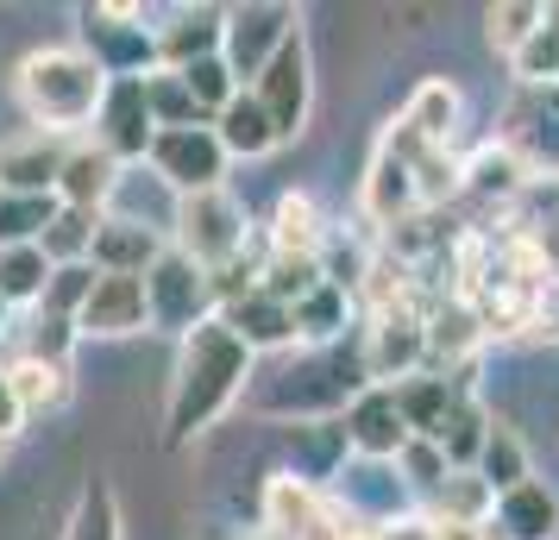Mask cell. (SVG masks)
<instances>
[{"label":"cell","instance_id":"obj_22","mask_svg":"<svg viewBox=\"0 0 559 540\" xmlns=\"http://www.w3.org/2000/svg\"><path fill=\"white\" fill-rule=\"evenodd\" d=\"M358 321H365V309H358L353 289L340 284H321L308 289L302 302H296V352H321V346H346V334H353Z\"/></svg>","mask_w":559,"mask_h":540},{"label":"cell","instance_id":"obj_30","mask_svg":"<svg viewBox=\"0 0 559 540\" xmlns=\"http://www.w3.org/2000/svg\"><path fill=\"white\" fill-rule=\"evenodd\" d=\"M428 521H453V528H478V521H497V490L484 484L478 471H453L447 484L421 503Z\"/></svg>","mask_w":559,"mask_h":540},{"label":"cell","instance_id":"obj_7","mask_svg":"<svg viewBox=\"0 0 559 540\" xmlns=\"http://www.w3.org/2000/svg\"><path fill=\"white\" fill-rule=\"evenodd\" d=\"M152 177L177 195V202H189V195H214V189H227V145H221V132L214 127H170L157 132L152 145Z\"/></svg>","mask_w":559,"mask_h":540},{"label":"cell","instance_id":"obj_48","mask_svg":"<svg viewBox=\"0 0 559 540\" xmlns=\"http://www.w3.org/2000/svg\"><path fill=\"white\" fill-rule=\"evenodd\" d=\"M7 327H13V309H7V302H0V334H7Z\"/></svg>","mask_w":559,"mask_h":540},{"label":"cell","instance_id":"obj_11","mask_svg":"<svg viewBox=\"0 0 559 540\" xmlns=\"http://www.w3.org/2000/svg\"><path fill=\"white\" fill-rule=\"evenodd\" d=\"M252 95L264 101L277 139H302L308 113H314V57H308V32H296L277 51V63L252 82Z\"/></svg>","mask_w":559,"mask_h":540},{"label":"cell","instance_id":"obj_17","mask_svg":"<svg viewBox=\"0 0 559 540\" xmlns=\"http://www.w3.org/2000/svg\"><path fill=\"white\" fill-rule=\"evenodd\" d=\"M70 152H76V139H57V132L7 139L0 145V195H57Z\"/></svg>","mask_w":559,"mask_h":540},{"label":"cell","instance_id":"obj_24","mask_svg":"<svg viewBox=\"0 0 559 540\" xmlns=\"http://www.w3.org/2000/svg\"><path fill=\"white\" fill-rule=\"evenodd\" d=\"M120 157H107L95 139H76V152L63 164V182H57V202L63 207H88V214H107L114 189H120Z\"/></svg>","mask_w":559,"mask_h":540},{"label":"cell","instance_id":"obj_26","mask_svg":"<svg viewBox=\"0 0 559 540\" xmlns=\"http://www.w3.org/2000/svg\"><path fill=\"white\" fill-rule=\"evenodd\" d=\"M497 528L503 540H559V490L547 478H528L509 496H497Z\"/></svg>","mask_w":559,"mask_h":540},{"label":"cell","instance_id":"obj_32","mask_svg":"<svg viewBox=\"0 0 559 540\" xmlns=\"http://www.w3.org/2000/svg\"><path fill=\"white\" fill-rule=\"evenodd\" d=\"M51 257L45 245H13V252H0V302L7 309H38L45 302V289H51Z\"/></svg>","mask_w":559,"mask_h":540},{"label":"cell","instance_id":"obj_42","mask_svg":"<svg viewBox=\"0 0 559 540\" xmlns=\"http://www.w3.org/2000/svg\"><path fill=\"white\" fill-rule=\"evenodd\" d=\"M396 478L415 490V503H428L433 490L453 478V465H447V446H440V440H408L403 459H396Z\"/></svg>","mask_w":559,"mask_h":540},{"label":"cell","instance_id":"obj_8","mask_svg":"<svg viewBox=\"0 0 559 540\" xmlns=\"http://www.w3.org/2000/svg\"><path fill=\"white\" fill-rule=\"evenodd\" d=\"M296 32H302V13L289 0H246V7H227V51L221 57H227L233 76L252 88Z\"/></svg>","mask_w":559,"mask_h":540},{"label":"cell","instance_id":"obj_23","mask_svg":"<svg viewBox=\"0 0 559 540\" xmlns=\"http://www.w3.org/2000/svg\"><path fill=\"white\" fill-rule=\"evenodd\" d=\"M390 389H396V409H403L415 440H440L447 421H453V409L465 403V389L447 371H415V377H403V384H390Z\"/></svg>","mask_w":559,"mask_h":540},{"label":"cell","instance_id":"obj_2","mask_svg":"<svg viewBox=\"0 0 559 540\" xmlns=\"http://www.w3.org/2000/svg\"><path fill=\"white\" fill-rule=\"evenodd\" d=\"M13 101L26 107V120L38 132L76 139L82 127H95V113L107 101V70L82 45H38L13 70Z\"/></svg>","mask_w":559,"mask_h":540},{"label":"cell","instance_id":"obj_46","mask_svg":"<svg viewBox=\"0 0 559 540\" xmlns=\"http://www.w3.org/2000/svg\"><path fill=\"white\" fill-rule=\"evenodd\" d=\"M378 540H433V521L421 509L403 515V521H390V528H378Z\"/></svg>","mask_w":559,"mask_h":540},{"label":"cell","instance_id":"obj_31","mask_svg":"<svg viewBox=\"0 0 559 540\" xmlns=\"http://www.w3.org/2000/svg\"><path fill=\"white\" fill-rule=\"evenodd\" d=\"M7 384H13V396H20V409H26V415L70 409V364L13 359V364H7Z\"/></svg>","mask_w":559,"mask_h":540},{"label":"cell","instance_id":"obj_39","mask_svg":"<svg viewBox=\"0 0 559 540\" xmlns=\"http://www.w3.org/2000/svg\"><path fill=\"white\" fill-rule=\"evenodd\" d=\"M509 76H515V88H554L559 82V7L547 13V26L509 57Z\"/></svg>","mask_w":559,"mask_h":540},{"label":"cell","instance_id":"obj_38","mask_svg":"<svg viewBox=\"0 0 559 540\" xmlns=\"http://www.w3.org/2000/svg\"><path fill=\"white\" fill-rule=\"evenodd\" d=\"M57 195H0V252L13 245H38L45 227L57 220Z\"/></svg>","mask_w":559,"mask_h":540},{"label":"cell","instance_id":"obj_47","mask_svg":"<svg viewBox=\"0 0 559 540\" xmlns=\"http://www.w3.org/2000/svg\"><path fill=\"white\" fill-rule=\"evenodd\" d=\"M433 540H503L497 521H478V528H453V521H433Z\"/></svg>","mask_w":559,"mask_h":540},{"label":"cell","instance_id":"obj_18","mask_svg":"<svg viewBox=\"0 0 559 540\" xmlns=\"http://www.w3.org/2000/svg\"><path fill=\"white\" fill-rule=\"evenodd\" d=\"M358 214H365L378 232H396L403 220H415V214H421L415 164H403V157H390V152H371L365 182H358Z\"/></svg>","mask_w":559,"mask_h":540},{"label":"cell","instance_id":"obj_14","mask_svg":"<svg viewBox=\"0 0 559 540\" xmlns=\"http://www.w3.org/2000/svg\"><path fill=\"white\" fill-rule=\"evenodd\" d=\"M227 51V7H170L164 20H157V70H195L207 57Z\"/></svg>","mask_w":559,"mask_h":540},{"label":"cell","instance_id":"obj_5","mask_svg":"<svg viewBox=\"0 0 559 540\" xmlns=\"http://www.w3.org/2000/svg\"><path fill=\"white\" fill-rule=\"evenodd\" d=\"M170 245H177L182 257H195L202 271H227L233 257H246L258 245V227L246 220V207H239L233 189H214V195H189V202H177Z\"/></svg>","mask_w":559,"mask_h":540},{"label":"cell","instance_id":"obj_25","mask_svg":"<svg viewBox=\"0 0 559 540\" xmlns=\"http://www.w3.org/2000/svg\"><path fill=\"white\" fill-rule=\"evenodd\" d=\"M221 321H227L233 334L252 346V352H289V346H302V339H296V309H289V302H277V296H264V289L239 296V302H227V309H221Z\"/></svg>","mask_w":559,"mask_h":540},{"label":"cell","instance_id":"obj_36","mask_svg":"<svg viewBox=\"0 0 559 540\" xmlns=\"http://www.w3.org/2000/svg\"><path fill=\"white\" fill-rule=\"evenodd\" d=\"M490 428H497V415L484 409L478 396H465V403L453 409V421H447V434H440V446H447V465H453V471H478Z\"/></svg>","mask_w":559,"mask_h":540},{"label":"cell","instance_id":"obj_4","mask_svg":"<svg viewBox=\"0 0 559 540\" xmlns=\"http://www.w3.org/2000/svg\"><path fill=\"white\" fill-rule=\"evenodd\" d=\"M76 45L107 70V82L157 76V20L139 0H95V7H76Z\"/></svg>","mask_w":559,"mask_h":540},{"label":"cell","instance_id":"obj_9","mask_svg":"<svg viewBox=\"0 0 559 540\" xmlns=\"http://www.w3.org/2000/svg\"><path fill=\"white\" fill-rule=\"evenodd\" d=\"M358 352H365L371 384H403L415 371H428V309L421 302H403V309L365 314Z\"/></svg>","mask_w":559,"mask_h":540},{"label":"cell","instance_id":"obj_37","mask_svg":"<svg viewBox=\"0 0 559 540\" xmlns=\"http://www.w3.org/2000/svg\"><path fill=\"white\" fill-rule=\"evenodd\" d=\"M107 214H88V207H57V220L45 227V257L51 264H88L95 257V232H102Z\"/></svg>","mask_w":559,"mask_h":540},{"label":"cell","instance_id":"obj_1","mask_svg":"<svg viewBox=\"0 0 559 540\" xmlns=\"http://www.w3.org/2000/svg\"><path fill=\"white\" fill-rule=\"evenodd\" d=\"M252 371L258 352L221 314L207 327H195L189 339H177V364H170V389H164V446L177 453L189 440H202L252 389Z\"/></svg>","mask_w":559,"mask_h":540},{"label":"cell","instance_id":"obj_41","mask_svg":"<svg viewBox=\"0 0 559 540\" xmlns=\"http://www.w3.org/2000/svg\"><path fill=\"white\" fill-rule=\"evenodd\" d=\"M82 327L70 321V314H51V309H32L26 321V346H20V359H45V364H70V352H76Z\"/></svg>","mask_w":559,"mask_h":540},{"label":"cell","instance_id":"obj_21","mask_svg":"<svg viewBox=\"0 0 559 540\" xmlns=\"http://www.w3.org/2000/svg\"><path fill=\"white\" fill-rule=\"evenodd\" d=\"M328 214H321V202L308 195V189H289V195H277V207H271V227H264V245L283 257H321L328 252Z\"/></svg>","mask_w":559,"mask_h":540},{"label":"cell","instance_id":"obj_40","mask_svg":"<svg viewBox=\"0 0 559 540\" xmlns=\"http://www.w3.org/2000/svg\"><path fill=\"white\" fill-rule=\"evenodd\" d=\"M145 101H152V120L157 132L170 127H214L202 107H195V95H189V82L170 76V70H157V76H145Z\"/></svg>","mask_w":559,"mask_h":540},{"label":"cell","instance_id":"obj_44","mask_svg":"<svg viewBox=\"0 0 559 540\" xmlns=\"http://www.w3.org/2000/svg\"><path fill=\"white\" fill-rule=\"evenodd\" d=\"M95 277H102L95 264H57V271H51V289H45V302H38V309L70 314V321H76L82 302H88V289H95Z\"/></svg>","mask_w":559,"mask_h":540},{"label":"cell","instance_id":"obj_19","mask_svg":"<svg viewBox=\"0 0 559 540\" xmlns=\"http://www.w3.org/2000/svg\"><path fill=\"white\" fill-rule=\"evenodd\" d=\"M170 252V232L164 227H145V220H132V214H107L102 232H95V271L107 277H152V264Z\"/></svg>","mask_w":559,"mask_h":540},{"label":"cell","instance_id":"obj_29","mask_svg":"<svg viewBox=\"0 0 559 540\" xmlns=\"http://www.w3.org/2000/svg\"><path fill=\"white\" fill-rule=\"evenodd\" d=\"M403 120L428 145H440V152H453V139H459V120H465V101H459V88L447 76H428L415 95H408V107H403Z\"/></svg>","mask_w":559,"mask_h":540},{"label":"cell","instance_id":"obj_15","mask_svg":"<svg viewBox=\"0 0 559 540\" xmlns=\"http://www.w3.org/2000/svg\"><path fill=\"white\" fill-rule=\"evenodd\" d=\"M95 145L120 164H145L157 145V120L145 101V82H107V101L95 113Z\"/></svg>","mask_w":559,"mask_h":540},{"label":"cell","instance_id":"obj_33","mask_svg":"<svg viewBox=\"0 0 559 540\" xmlns=\"http://www.w3.org/2000/svg\"><path fill=\"white\" fill-rule=\"evenodd\" d=\"M63 540H127L120 535V496H114V484H107L102 471L82 478L76 509H70V521H63Z\"/></svg>","mask_w":559,"mask_h":540},{"label":"cell","instance_id":"obj_34","mask_svg":"<svg viewBox=\"0 0 559 540\" xmlns=\"http://www.w3.org/2000/svg\"><path fill=\"white\" fill-rule=\"evenodd\" d=\"M478 478H484V484H490V490H497V496H509V490H515V484H528V478H534L528 440L515 434L509 421H497V428H490V440H484Z\"/></svg>","mask_w":559,"mask_h":540},{"label":"cell","instance_id":"obj_6","mask_svg":"<svg viewBox=\"0 0 559 540\" xmlns=\"http://www.w3.org/2000/svg\"><path fill=\"white\" fill-rule=\"evenodd\" d=\"M145 296H152V327H157V334H177V339H189L195 327H207V321L221 314L214 277H207L195 257H182L177 245H170V252L152 264Z\"/></svg>","mask_w":559,"mask_h":540},{"label":"cell","instance_id":"obj_10","mask_svg":"<svg viewBox=\"0 0 559 540\" xmlns=\"http://www.w3.org/2000/svg\"><path fill=\"white\" fill-rule=\"evenodd\" d=\"M258 515H264V535H277V540H333L346 528L340 503H333L321 484L296 478V471H271V478H264Z\"/></svg>","mask_w":559,"mask_h":540},{"label":"cell","instance_id":"obj_45","mask_svg":"<svg viewBox=\"0 0 559 540\" xmlns=\"http://www.w3.org/2000/svg\"><path fill=\"white\" fill-rule=\"evenodd\" d=\"M20 421H26V409H20V396L7 384V364H0V440H20Z\"/></svg>","mask_w":559,"mask_h":540},{"label":"cell","instance_id":"obj_27","mask_svg":"<svg viewBox=\"0 0 559 540\" xmlns=\"http://www.w3.org/2000/svg\"><path fill=\"white\" fill-rule=\"evenodd\" d=\"M528 157L503 145V139H490L478 152L465 157V195H478V202H515L522 189H528Z\"/></svg>","mask_w":559,"mask_h":540},{"label":"cell","instance_id":"obj_49","mask_svg":"<svg viewBox=\"0 0 559 540\" xmlns=\"http://www.w3.org/2000/svg\"><path fill=\"white\" fill-rule=\"evenodd\" d=\"M246 540H277V535H264V528H258V535H246Z\"/></svg>","mask_w":559,"mask_h":540},{"label":"cell","instance_id":"obj_28","mask_svg":"<svg viewBox=\"0 0 559 540\" xmlns=\"http://www.w3.org/2000/svg\"><path fill=\"white\" fill-rule=\"evenodd\" d=\"M214 132H221V145H227L233 164H258V157H271L283 145L277 127H271V113H264V101H258L252 88H246V95L214 120Z\"/></svg>","mask_w":559,"mask_h":540},{"label":"cell","instance_id":"obj_50","mask_svg":"<svg viewBox=\"0 0 559 540\" xmlns=\"http://www.w3.org/2000/svg\"><path fill=\"white\" fill-rule=\"evenodd\" d=\"M7 453H13V440H0V459H7Z\"/></svg>","mask_w":559,"mask_h":540},{"label":"cell","instance_id":"obj_3","mask_svg":"<svg viewBox=\"0 0 559 540\" xmlns=\"http://www.w3.org/2000/svg\"><path fill=\"white\" fill-rule=\"evenodd\" d=\"M358 389H371L365 352L358 346H321V352H296L277 377H264L252 389V409L271 421H340L353 409Z\"/></svg>","mask_w":559,"mask_h":540},{"label":"cell","instance_id":"obj_35","mask_svg":"<svg viewBox=\"0 0 559 540\" xmlns=\"http://www.w3.org/2000/svg\"><path fill=\"white\" fill-rule=\"evenodd\" d=\"M547 13H554V7H540V0H497V7L484 13V38H490V51L509 63L534 32L547 26Z\"/></svg>","mask_w":559,"mask_h":540},{"label":"cell","instance_id":"obj_12","mask_svg":"<svg viewBox=\"0 0 559 540\" xmlns=\"http://www.w3.org/2000/svg\"><path fill=\"white\" fill-rule=\"evenodd\" d=\"M328 496L340 503V515H346L353 528H371V535L421 509V503H415V490L396 478V465H371V459L346 465V478H340Z\"/></svg>","mask_w":559,"mask_h":540},{"label":"cell","instance_id":"obj_16","mask_svg":"<svg viewBox=\"0 0 559 540\" xmlns=\"http://www.w3.org/2000/svg\"><path fill=\"white\" fill-rule=\"evenodd\" d=\"M82 339H132L152 327V296H145V277H95L88 302L76 314Z\"/></svg>","mask_w":559,"mask_h":540},{"label":"cell","instance_id":"obj_43","mask_svg":"<svg viewBox=\"0 0 559 540\" xmlns=\"http://www.w3.org/2000/svg\"><path fill=\"white\" fill-rule=\"evenodd\" d=\"M182 82H189V95H195V107H202L207 120H221V113L246 95V82L227 70V57H207L195 70H182Z\"/></svg>","mask_w":559,"mask_h":540},{"label":"cell","instance_id":"obj_13","mask_svg":"<svg viewBox=\"0 0 559 540\" xmlns=\"http://www.w3.org/2000/svg\"><path fill=\"white\" fill-rule=\"evenodd\" d=\"M340 428H346V446H353V459H371V465H396L403 459L408 434L403 409H396V389L390 384H371L353 396V409L340 415Z\"/></svg>","mask_w":559,"mask_h":540},{"label":"cell","instance_id":"obj_20","mask_svg":"<svg viewBox=\"0 0 559 540\" xmlns=\"http://www.w3.org/2000/svg\"><path fill=\"white\" fill-rule=\"evenodd\" d=\"M283 453H289L283 471H296V478H308L321 490H333L346 478V465H353V446H346L340 421H296V428H283Z\"/></svg>","mask_w":559,"mask_h":540}]
</instances>
